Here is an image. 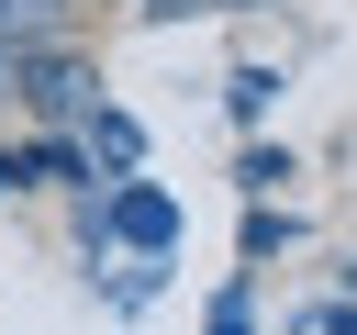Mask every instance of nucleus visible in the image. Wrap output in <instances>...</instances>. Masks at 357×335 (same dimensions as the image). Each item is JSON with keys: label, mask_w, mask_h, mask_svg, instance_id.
<instances>
[{"label": "nucleus", "mask_w": 357, "mask_h": 335, "mask_svg": "<svg viewBox=\"0 0 357 335\" xmlns=\"http://www.w3.org/2000/svg\"><path fill=\"white\" fill-rule=\"evenodd\" d=\"M78 123H89V156H100V168H134V145H145V134H134L123 112H100V100H89Z\"/></svg>", "instance_id": "20e7f679"}, {"label": "nucleus", "mask_w": 357, "mask_h": 335, "mask_svg": "<svg viewBox=\"0 0 357 335\" xmlns=\"http://www.w3.org/2000/svg\"><path fill=\"white\" fill-rule=\"evenodd\" d=\"M112 223H123V246H167V234H178L167 190H123V201H112Z\"/></svg>", "instance_id": "7ed1b4c3"}, {"label": "nucleus", "mask_w": 357, "mask_h": 335, "mask_svg": "<svg viewBox=\"0 0 357 335\" xmlns=\"http://www.w3.org/2000/svg\"><path fill=\"white\" fill-rule=\"evenodd\" d=\"M45 34H78V0H0V56L45 45Z\"/></svg>", "instance_id": "f03ea898"}, {"label": "nucleus", "mask_w": 357, "mask_h": 335, "mask_svg": "<svg viewBox=\"0 0 357 335\" xmlns=\"http://www.w3.org/2000/svg\"><path fill=\"white\" fill-rule=\"evenodd\" d=\"M335 335H357V313H346V324H335Z\"/></svg>", "instance_id": "0eeeda50"}, {"label": "nucleus", "mask_w": 357, "mask_h": 335, "mask_svg": "<svg viewBox=\"0 0 357 335\" xmlns=\"http://www.w3.org/2000/svg\"><path fill=\"white\" fill-rule=\"evenodd\" d=\"M145 22H190V11H212V0H134Z\"/></svg>", "instance_id": "39448f33"}, {"label": "nucleus", "mask_w": 357, "mask_h": 335, "mask_svg": "<svg viewBox=\"0 0 357 335\" xmlns=\"http://www.w3.org/2000/svg\"><path fill=\"white\" fill-rule=\"evenodd\" d=\"M0 89H11L33 123H78V112L100 100V67H89L78 34H45V45H11V56H0Z\"/></svg>", "instance_id": "f257e3e1"}, {"label": "nucleus", "mask_w": 357, "mask_h": 335, "mask_svg": "<svg viewBox=\"0 0 357 335\" xmlns=\"http://www.w3.org/2000/svg\"><path fill=\"white\" fill-rule=\"evenodd\" d=\"M212 11H268V0H212Z\"/></svg>", "instance_id": "423d86ee"}]
</instances>
